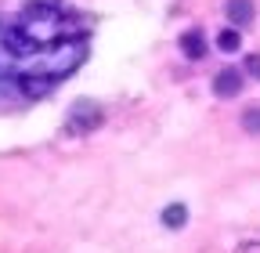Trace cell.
<instances>
[{"instance_id": "3", "label": "cell", "mask_w": 260, "mask_h": 253, "mask_svg": "<svg viewBox=\"0 0 260 253\" xmlns=\"http://www.w3.org/2000/svg\"><path fill=\"white\" fill-rule=\"evenodd\" d=\"M102 109H98V102H76L69 119H65V126H69V134H90L94 126H102Z\"/></svg>"}, {"instance_id": "8", "label": "cell", "mask_w": 260, "mask_h": 253, "mask_svg": "<svg viewBox=\"0 0 260 253\" xmlns=\"http://www.w3.org/2000/svg\"><path fill=\"white\" fill-rule=\"evenodd\" d=\"M162 228H170V232H177V228H184L188 225V206L184 203H170L167 210H162Z\"/></svg>"}, {"instance_id": "7", "label": "cell", "mask_w": 260, "mask_h": 253, "mask_svg": "<svg viewBox=\"0 0 260 253\" xmlns=\"http://www.w3.org/2000/svg\"><path fill=\"white\" fill-rule=\"evenodd\" d=\"M181 51H184V58L199 61V58L206 54V37L199 33V29H188V33L181 37Z\"/></svg>"}, {"instance_id": "4", "label": "cell", "mask_w": 260, "mask_h": 253, "mask_svg": "<svg viewBox=\"0 0 260 253\" xmlns=\"http://www.w3.org/2000/svg\"><path fill=\"white\" fill-rule=\"evenodd\" d=\"M18 87H22V94L25 98H47V94L58 87V80H51L44 69H32V73H18Z\"/></svg>"}, {"instance_id": "9", "label": "cell", "mask_w": 260, "mask_h": 253, "mask_svg": "<svg viewBox=\"0 0 260 253\" xmlns=\"http://www.w3.org/2000/svg\"><path fill=\"white\" fill-rule=\"evenodd\" d=\"M217 47H220V51H228V54L239 51V47H242V33H239V29H232V25L220 29V33H217Z\"/></svg>"}, {"instance_id": "12", "label": "cell", "mask_w": 260, "mask_h": 253, "mask_svg": "<svg viewBox=\"0 0 260 253\" xmlns=\"http://www.w3.org/2000/svg\"><path fill=\"white\" fill-rule=\"evenodd\" d=\"M239 253H260V242H246V246H242Z\"/></svg>"}, {"instance_id": "10", "label": "cell", "mask_w": 260, "mask_h": 253, "mask_svg": "<svg viewBox=\"0 0 260 253\" xmlns=\"http://www.w3.org/2000/svg\"><path fill=\"white\" fill-rule=\"evenodd\" d=\"M242 131L246 134H260V105H253V109L242 112Z\"/></svg>"}, {"instance_id": "2", "label": "cell", "mask_w": 260, "mask_h": 253, "mask_svg": "<svg viewBox=\"0 0 260 253\" xmlns=\"http://www.w3.org/2000/svg\"><path fill=\"white\" fill-rule=\"evenodd\" d=\"M0 44L8 47L11 58H29V54H40V51H44L22 25H0Z\"/></svg>"}, {"instance_id": "11", "label": "cell", "mask_w": 260, "mask_h": 253, "mask_svg": "<svg viewBox=\"0 0 260 253\" xmlns=\"http://www.w3.org/2000/svg\"><path fill=\"white\" fill-rule=\"evenodd\" d=\"M246 73L260 80V54H246Z\"/></svg>"}, {"instance_id": "5", "label": "cell", "mask_w": 260, "mask_h": 253, "mask_svg": "<svg viewBox=\"0 0 260 253\" xmlns=\"http://www.w3.org/2000/svg\"><path fill=\"white\" fill-rule=\"evenodd\" d=\"M213 94L217 98H239L242 94V73L239 69H220L213 76Z\"/></svg>"}, {"instance_id": "1", "label": "cell", "mask_w": 260, "mask_h": 253, "mask_svg": "<svg viewBox=\"0 0 260 253\" xmlns=\"http://www.w3.org/2000/svg\"><path fill=\"white\" fill-rule=\"evenodd\" d=\"M87 54H90V47L83 37H61L58 44L44 47V73L51 80H69L87 61Z\"/></svg>"}, {"instance_id": "6", "label": "cell", "mask_w": 260, "mask_h": 253, "mask_svg": "<svg viewBox=\"0 0 260 253\" xmlns=\"http://www.w3.org/2000/svg\"><path fill=\"white\" fill-rule=\"evenodd\" d=\"M253 18H256L253 0H228V22H232V29H246Z\"/></svg>"}]
</instances>
